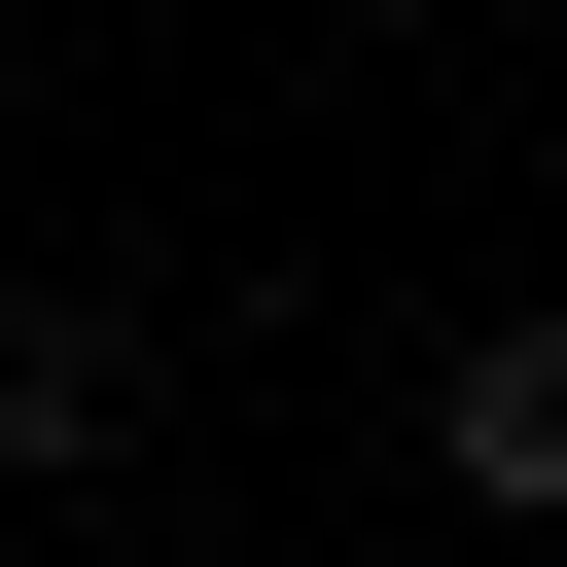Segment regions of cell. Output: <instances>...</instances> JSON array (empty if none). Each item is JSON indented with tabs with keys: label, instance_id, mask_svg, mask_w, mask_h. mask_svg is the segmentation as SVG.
<instances>
[{
	"label": "cell",
	"instance_id": "obj_2",
	"mask_svg": "<svg viewBox=\"0 0 567 567\" xmlns=\"http://www.w3.org/2000/svg\"><path fill=\"white\" fill-rule=\"evenodd\" d=\"M425 461H461L496 532H567V284H532V319H461V390H425Z\"/></svg>",
	"mask_w": 567,
	"mask_h": 567
},
{
	"label": "cell",
	"instance_id": "obj_1",
	"mask_svg": "<svg viewBox=\"0 0 567 567\" xmlns=\"http://www.w3.org/2000/svg\"><path fill=\"white\" fill-rule=\"evenodd\" d=\"M142 390H177V354H142L106 284H35V319H0V461H35V496H71V461H142Z\"/></svg>",
	"mask_w": 567,
	"mask_h": 567
}]
</instances>
